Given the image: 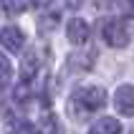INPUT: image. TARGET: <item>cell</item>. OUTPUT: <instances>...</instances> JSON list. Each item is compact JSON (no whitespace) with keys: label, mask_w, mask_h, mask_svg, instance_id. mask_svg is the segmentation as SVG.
<instances>
[{"label":"cell","mask_w":134,"mask_h":134,"mask_svg":"<svg viewBox=\"0 0 134 134\" xmlns=\"http://www.w3.org/2000/svg\"><path fill=\"white\" fill-rule=\"evenodd\" d=\"M71 104L81 106V111H96L106 106V91L101 86H81L79 91H74Z\"/></svg>","instance_id":"1"},{"label":"cell","mask_w":134,"mask_h":134,"mask_svg":"<svg viewBox=\"0 0 134 134\" xmlns=\"http://www.w3.org/2000/svg\"><path fill=\"white\" fill-rule=\"evenodd\" d=\"M66 36H68V41H71L74 46H83V43H86V38H89V23L81 20V18L68 20V25H66Z\"/></svg>","instance_id":"5"},{"label":"cell","mask_w":134,"mask_h":134,"mask_svg":"<svg viewBox=\"0 0 134 134\" xmlns=\"http://www.w3.org/2000/svg\"><path fill=\"white\" fill-rule=\"evenodd\" d=\"M121 132V124L111 116H101V119L91 127V134H119Z\"/></svg>","instance_id":"6"},{"label":"cell","mask_w":134,"mask_h":134,"mask_svg":"<svg viewBox=\"0 0 134 134\" xmlns=\"http://www.w3.org/2000/svg\"><path fill=\"white\" fill-rule=\"evenodd\" d=\"M33 61H36V56H28V58H25V63H23V66H25V68H23V79H25V81H28L30 76L36 74V66H33Z\"/></svg>","instance_id":"9"},{"label":"cell","mask_w":134,"mask_h":134,"mask_svg":"<svg viewBox=\"0 0 134 134\" xmlns=\"http://www.w3.org/2000/svg\"><path fill=\"white\" fill-rule=\"evenodd\" d=\"M36 134H61V129H58V121L53 119V116H46L43 121H38Z\"/></svg>","instance_id":"8"},{"label":"cell","mask_w":134,"mask_h":134,"mask_svg":"<svg viewBox=\"0 0 134 134\" xmlns=\"http://www.w3.org/2000/svg\"><path fill=\"white\" fill-rule=\"evenodd\" d=\"M114 109L121 116H134V86L132 83H124V86L116 89V94H114Z\"/></svg>","instance_id":"3"},{"label":"cell","mask_w":134,"mask_h":134,"mask_svg":"<svg viewBox=\"0 0 134 134\" xmlns=\"http://www.w3.org/2000/svg\"><path fill=\"white\" fill-rule=\"evenodd\" d=\"M0 46L10 53H20L23 46H25V36H23L20 28H15V25H5V28L0 30Z\"/></svg>","instance_id":"4"},{"label":"cell","mask_w":134,"mask_h":134,"mask_svg":"<svg viewBox=\"0 0 134 134\" xmlns=\"http://www.w3.org/2000/svg\"><path fill=\"white\" fill-rule=\"evenodd\" d=\"M13 79V68H10V61L3 51H0V89H5L8 83Z\"/></svg>","instance_id":"7"},{"label":"cell","mask_w":134,"mask_h":134,"mask_svg":"<svg viewBox=\"0 0 134 134\" xmlns=\"http://www.w3.org/2000/svg\"><path fill=\"white\" fill-rule=\"evenodd\" d=\"M101 36H104V41L109 46H114V48H124V46L129 43V28L127 23L119 20V18H111V20H106L104 30H101Z\"/></svg>","instance_id":"2"}]
</instances>
